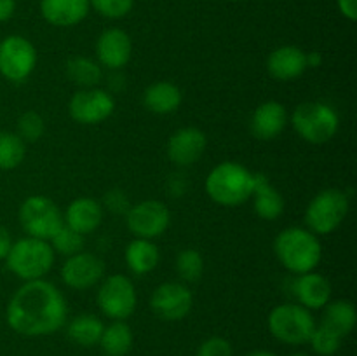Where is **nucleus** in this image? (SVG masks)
<instances>
[{
  "label": "nucleus",
  "mask_w": 357,
  "mask_h": 356,
  "mask_svg": "<svg viewBox=\"0 0 357 356\" xmlns=\"http://www.w3.org/2000/svg\"><path fill=\"white\" fill-rule=\"evenodd\" d=\"M10 246H13V237H10L9 230L6 227L0 225V260H6Z\"/></svg>",
  "instance_id": "nucleus-38"
},
{
  "label": "nucleus",
  "mask_w": 357,
  "mask_h": 356,
  "mask_svg": "<svg viewBox=\"0 0 357 356\" xmlns=\"http://www.w3.org/2000/svg\"><path fill=\"white\" fill-rule=\"evenodd\" d=\"M291 356H309V355H303V353H295V355H291Z\"/></svg>",
  "instance_id": "nucleus-42"
},
{
  "label": "nucleus",
  "mask_w": 357,
  "mask_h": 356,
  "mask_svg": "<svg viewBox=\"0 0 357 356\" xmlns=\"http://www.w3.org/2000/svg\"><path fill=\"white\" fill-rule=\"evenodd\" d=\"M16 135L23 140L24 143H33L37 140L42 138L45 131V122L42 119L40 114L33 110L24 112L23 115H20L16 124Z\"/></svg>",
  "instance_id": "nucleus-32"
},
{
  "label": "nucleus",
  "mask_w": 357,
  "mask_h": 356,
  "mask_svg": "<svg viewBox=\"0 0 357 356\" xmlns=\"http://www.w3.org/2000/svg\"><path fill=\"white\" fill-rule=\"evenodd\" d=\"M105 206L114 213H128V209L131 208L128 195L122 191H117V188L107 192V195H105Z\"/></svg>",
  "instance_id": "nucleus-36"
},
{
  "label": "nucleus",
  "mask_w": 357,
  "mask_h": 356,
  "mask_svg": "<svg viewBox=\"0 0 357 356\" xmlns=\"http://www.w3.org/2000/svg\"><path fill=\"white\" fill-rule=\"evenodd\" d=\"M267 325L272 337L291 346L307 344L316 328L312 313L300 304H279L268 314Z\"/></svg>",
  "instance_id": "nucleus-6"
},
{
  "label": "nucleus",
  "mask_w": 357,
  "mask_h": 356,
  "mask_svg": "<svg viewBox=\"0 0 357 356\" xmlns=\"http://www.w3.org/2000/svg\"><path fill=\"white\" fill-rule=\"evenodd\" d=\"M126 264L128 269L136 276H143L152 272L160 260V253L157 244L152 239H142L135 237L126 246Z\"/></svg>",
  "instance_id": "nucleus-24"
},
{
  "label": "nucleus",
  "mask_w": 357,
  "mask_h": 356,
  "mask_svg": "<svg viewBox=\"0 0 357 356\" xmlns=\"http://www.w3.org/2000/svg\"><path fill=\"white\" fill-rule=\"evenodd\" d=\"M349 213V195L340 188H324L310 199L305 223L316 236L331 234L342 225Z\"/></svg>",
  "instance_id": "nucleus-7"
},
{
  "label": "nucleus",
  "mask_w": 357,
  "mask_h": 356,
  "mask_svg": "<svg viewBox=\"0 0 357 356\" xmlns=\"http://www.w3.org/2000/svg\"><path fill=\"white\" fill-rule=\"evenodd\" d=\"M66 75L82 89L87 87H96L103 79V70L100 63L93 61L87 56H73L66 61Z\"/></svg>",
  "instance_id": "nucleus-26"
},
{
  "label": "nucleus",
  "mask_w": 357,
  "mask_h": 356,
  "mask_svg": "<svg viewBox=\"0 0 357 356\" xmlns=\"http://www.w3.org/2000/svg\"><path fill=\"white\" fill-rule=\"evenodd\" d=\"M274 253L286 271L298 276L314 271L319 265L323 248L319 237L309 229L288 227L275 236Z\"/></svg>",
  "instance_id": "nucleus-2"
},
{
  "label": "nucleus",
  "mask_w": 357,
  "mask_h": 356,
  "mask_svg": "<svg viewBox=\"0 0 357 356\" xmlns=\"http://www.w3.org/2000/svg\"><path fill=\"white\" fill-rule=\"evenodd\" d=\"M176 271L180 278L187 283H195L204 272V258L201 251L194 248H185L176 257Z\"/></svg>",
  "instance_id": "nucleus-30"
},
{
  "label": "nucleus",
  "mask_w": 357,
  "mask_h": 356,
  "mask_svg": "<svg viewBox=\"0 0 357 356\" xmlns=\"http://www.w3.org/2000/svg\"><path fill=\"white\" fill-rule=\"evenodd\" d=\"M197 356H234V349L227 339L209 337L199 346Z\"/></svg>",
  "instance_id": "nucleus-35"
},
{
  "label": "nucleus",
  "mask_w": 357,
  "mask_h": 356,
  "mask_svg": "<svg viewBox=\"0 0 357 356\" xmlns=\"http://www.w3.org/2000/svg\"><path fill=\"white\" fill-rule=\"evenodd\" d=\"M230 2H241V0H230Z\"/></svg>",
  "instance_id": "nucleus-43"
},
{
  "label": "nucleus",
  "mask_w": 357,
  "mask_h": 356,
  "mask_svg": "<svg viewBox=\"0 0 357 356\" xmlns=\"http://www.w3.org/2000/svg\"><path fill=\"white\" fill-rule=\"evenodd\" d=\"M89 6L108 20H121L131 13L135 0H89Z\"/></svg>",
  "instance_id": "nucleus-34"
},
{
  "label": "nucleus",
  "mask_w": 357,
  "mask_h": 356,
  "mask_svg": "<svg viewBox=\"0 0 357 356\" xmlns=\"http://www.w3.org/2000/svg\"><path fill=\"white\" fill-rule=\"evenodd\" d=\"M293 295L305 309H323L331 299V283L319 272H303L293 281Z\"/></svg>",
  "instance_id": "nucleus-19"
},
{
  "label": "nucleus",
  "mask_w": 357,
  "mask_h": 356,
  "mask_svg": "<svg viewBox=\"0 0 357 356\" xmlns=\"http://www.w3.org/2000/svg\"><path fill=\"white\" fill-rule=\"evenodd\" d=\"M96 56L101 66L108 70H121L132 56L131 37L121 28H108L101 31L96 42Z\"/></svg>",
  "instance_id": "nucleus-16"
},
{
  "label": "nucleus",
  "mask_w": 357,
  "mask_h": 356,
  "mask_svg": "<svg viewBox=\"0 0 357 356\" xmlns=\"http://www.w3.org/2000/svg\"><path fill=\"white\" fill-rule=\"evenodd\" d=\"M6 264L9 271L23 281L44 279L54 264V251L49 241L26 236L13 243Z\"/></svg>",
  "instance_id": "nucleus-4"
},
{
  "label": "nucleus",
  "mask_w": 357,
  "mask_h": 356,
  "mask_svg": "<svg viewBox=\"0 0 357 356\" xmlns=\"http://www.w3.org/2000/svg\"><path fill=\"white\" fill-rule=\"evenodd\" d=\"M52 251L65 257H72V255L79 253L84 250V236L77 230L70 229L68 225H63L54 236L49 239Z\"/></svg>",
  "instance_id": "nucleus-31"
},
{
  "label": "nucleus",
  "mask_w": 357,
  "mask_h": 356,
  "mask_svg": "<svg viewBox=\"0 0 357 356\" xmlns=\"http://www.w3.org/2000/svg\"><path fill=\"white\" fill-rule=\"evenodd\" d=\"M171 222V213L162 201L146 199L131 206L126 213V223L135 237L142 239H155L162 236Z\"/></svg>",
  "instance_id": "nucleus-11"
},
{
  "label": "nucleus",
  "mask_w": 357,
  "mask_h": 356,
  "mask_svg": "<svg viewBox=\"0 0 357 356\" xmlns=\"http://www.w3.org/2000/svg\"><path fill=\"white\" fill-rule=\"evenodd\" d=\"M246 356H275V355H274V353H271V351H265V349H257V351L248 353Z\"/></svg>",
  "instance_id": "nucleus-41"
},
{
  "label": "nucleus",
  "mask_w": 357,
  "mask_h": 356,
  "mask_svg": "<svg viewBox=\"0 0 357 356\" xmlns=\"http://www.w3.org/2000/svg\"><path fill=\"white\" fill-rule=\"evenodd\" d=\"M338 10L342 16L347 17L349 21H356L357 17V0H337Z\"/></svg>",
  "instance_id": "nucleus-37"
},
{
  "label": "nucleus",
  "mask_w": 357,
  "mask_h": 356,
  "mask_svg": "<svg viewBox=\"0 0 357 356\" xmlns=\"http://www.w3.org/2000/svg\"><path fill=\"white\" fill-rule=\"evenodd\" d=\"M37 66V51L28 38L9 35L0 40V75L14 84H21Z\"/></svg>",
  "instance_id": "nucleus-9"
},
{
  "label": "nucleus",
  "mask_w": 357,
  "mask_h": 356,
  "mask_svg": "<svg viewBox=\"0 0 357 356\" xmlns=\"http://www.w3.org/2000/svg\"><path fill=\"white\" fill-rule=\"evenodd\" d=\"M21 227L30 237L49 241L63 225L61 209L45 195H30L24 199L17 212Z\"/></svg>",
  "instance_id": "nucleus-8"
},
{
  "label": "nucleus",
  "mask_w": 357,
  "mask_h": 356,
  "mask_svg": "<svg viewBox=\"0 0 357 356\" xmlns=\"http://www.w3.org/2000/svg\"><path fill=\"white\" fill-rule=\"evenodd\" d=\"M288 126V112L279 101H265L255 108L250 121L251 135L261 142L275 140Z\"/></svg>",
  "instance_id": "nucleus-17"
},
{
  "label": "nucleus",
  "mask_w": 357,
  "mask_h": 356,
  "mask_svg": "<svg viewBox=\"0 0 357 356\" xmlns=\"http://www.w3.org/2000/svg\"><path fill=\"white\" fill-rule=\"evenodd\" d=\"M323 63V56L321 52H307V68H317Z\"/></svg>",
  "instance_id": "nucleus-40"
},
{
  "label": "nucleus",
  "mask_w": 357,
  "mask_h": 356,
  "mask_svg": "<svg viewBox=\"0 0 357 356\" xmlns=\"http://www.w3.org/2000/svg\"><path fill=\"white\" fill-rule=\"evenodd\" d=\"M323 309V318H321L323 327L330 328L342 339L354 330L357 313L351 300H333V302H328Z\"/></svg>",
  "instance_id": "nucleus-25"
},
{
  "label": "nucleus",
  "mask_w": 357,
  "mask_h": 356,
  "mask_svg": "<svg viewBox=\"0 0 357 356\" xmlns=\"http://www.w3.org/2000/svg\"><path fill=\"white\" fill-rule=\"evenodd\" d=\"M291 124L296 135L314 145H323L335 138L340 119L333 107L323 101H305L293 110Z\"/></svg>",
  "instance_id": "nucleus-5"
},
{
  "label": "nucleus",
  "mask_w": 357,
  "mask_h": 356,
  "mask_svg": "<svg viewBox=\"0 0 357 356\" xmlns=\"http://www.w3.org/2000/svg\"><path fill=\"white\" fill-rule=\"evenodd\" d=\"M206 145H208V140H206L204 133L194 126H187L169 136L167 157L176 166H192L204 156Z\"/></svg>",
  "instance_id": "nucleus-15"
},
{
  "label": "nucleus",
  "mask_w": 357,
  "mask_h": 356,
  "mask_svg": "<svg viewBox=\"0 0 357 356\" xmlns=\"http://www.w3.org/2000/svg\"><path fill=\"white\" fill-rule=\"evenodd\" d=\"M26 156V143L10 131H0V170H16Z\"/></svg>",
  "instance_id": "nucleus-29"
},
{
  "label": "nucleus",
  "mask_w": 357,
  "mask_h": 356,
  "mask_svg": "<svg viewBox=\"0 0 357 356\" xmlns=\"http://www.w3.org/2000/svg\"><path fill=\"white\" fill-rule=\"evenodd\" d=\"M105 274V264L98 255L89 251H79V253L66 257L61 267V279L68 288L87 290L96 285Z\"/></svg>",
  "instance_id": "nucleus-14"
},
{
  "label": "nucleus",
  "mask_w": 357,
  "mask_h": 356,
  "mask_svg": "<svg viewBox=\"0 0 357 356\" xmlns=\"http://www.w3.org/2000/svg\"><path fill=\"white\" fill-rule=\"evenodd\" d=\"M181 91L176 84L169 80H159L153 82L143 91V105L150 112L159 115L173 114L181 105Z\"/></svg>",
  "instance_id": "nucleus-23"
},
{
  "label": "nucleus",
  "mask_w": 357,
  "mask_h": 356,
  "mask_svg": "<svg viewBox=\"0 0 357 356\" xmlns=\"http://www.w3.org/2000/svg\"><path fill=\"white\" fill-rule=\"evenodd\" d=\"M63 218L65 225L86 236L100 227L103 220V205L93 198H77L70 202Z\"/></svg>",
  "instance_id": "nucleus-21"
},
{
  "label": "nucleus",
  "mask_w": 357,
  "mask_h": 356,
  "mask_svg": "<svg viewBox=\"0 0 357 356\" xmlns=\"http://www.w3.org/2000/svg\"><path fill=\"white\" fill-rule=\"evenodd\" d=\"M251 199H253L255 213L261 220H275L284 212V198L265 175L255 173V188Z\"/></svg>",
  "instance_id": "nucleus-22"
},
{
  "label": "nucleus",
  "mask_w": 357,
  "mask_h": 356,
  "mask_svg": "<svg viewBox=\"0 0 357 356\" xmlns=\"http://www.w3.org/2000/svg\"><path fill=\"white\" fill-rule=\"evenodd\" d=\"M16 10V0H0V23L9 21Z\"/></svg>",
  "instance_id": "nucleus-39"
},
{
  "label": "nucleus",
  "mask_w": 357,
  "mask_h": 356,
  "mask_svg": "<svg viewBox=\"0 0 357 356\" xmlns=\"http://www.w3.org/2000/svg\"><path fill=\"white\" fill-rule=\"evenodd\" d=\"M115 110V100L110 93L98 87L77 91L68 103V114L82 126L101 124Z\"/></svg>",
  "instance_id": "nucleus-12"
},
{
  "label": "nucleus",
  "mask_w": 357,
  "mask_h": 356,
  "mask_svg": "<svg viewBox=\"0 0 357 356\" xmlns=\"http://www.w3.org/2000/svg\"><path fill=\"white\" fill-rule=\"evenodd\" d=\"M307 70V52L296 45H281L267 58V72L279 82L298 79Z\"/></svg>",
  "instance_id": "nucleus-18"
},
{
  "label": "nucleus",
  "mask_w": 357,
  "mask_h": 356,
  "mask_svg": "<svg viewBox=\"0 0 357 356\" xmlns=\"http://www.w3.org/2000/svg\"><path fill=\"white\" fill-rule=\"evenodd\" d=\"M100 346L105 355L108 356H124L132 348V330L124 321H114L105 327L101 334Z\"/></svg>",
  "instance_id": "nucleus-27"
},
{
  "label": "nucleus",
  "mask_w": 357,
  "mask_h": 356,
  "mask_svg": "<svg viewBox=\"0 0 357 356\" xmlns=\"http://www.w3.org/2000/svg\"><path fill=\"white\" fill-rule=\"evenodd\" d=\"M89 0H40L42 17L58 28L75 27L89 14Z\"/></svg>",
  "instance_id": "nucleus-20"
},
{
  "label": "nucleus",
  "mask_w": 357,
  "mask_h": 356,
  "mask_svg": "<svg viewBox=\"0 0 357 356\" xmlns=\"http://www.w3.org/2000/svg\"><path fill=\"white\" fill-rule=\"evenodd\" d=\"M68 307L63 293L45 279L24 281L10 297L6 309L7 325L16 334L42 337L65 325Z\"/></svg>",
  "instance_id": "nucleus-1"
},
{
  "label": "nucleus",
  "mask_w": 357,
  "mask_h": 356,
  "mask_svg": "<svg viewBox=\"0 0 357 356\" xmlns=\"http://www.w3.org/2000/svg\"><path fill=\"white\" fill-rule=\"evenodd\" d=\"M105 330L103 321L94 314H80L73 318L68 325V337L75 344L91 348L94 344H100L101 334Z\"/></svg>",
  "instance_id": "nucleus-28"
},
{
  "label": "nucleus",
  "mask_w": 357,
  "mask_h": 356,
  "mask_svg": "<svg viewBox=\"0 0 357 356\" xmlns=\"http://www.w3.org/2000/svg\"><path fill=\"white\" fill-rule=\"evenodd\" d=\"M309 344L312 346V349L317 353V355L333 356L335 353L340 349L342 337L335 334V332H331L330 328L319 325V327L314 328L312 335H310L309 339Z\"/></svg>",
  "instance_id": "nucleus-33"
},
{
  "label": "nucleus",
  "mask_w": 357,
  "mask_h": 356,
  "mask_svg": "<svg viewBox=\"0 0 357 356\" xmlns=\"http://www.w3.org/2000/svg\"><path fill=\"white\" fill-rule=\"evenodd\" d=\"M96 300L105 316L114 321H124L135 313L138 295L128 276L112 274L101 283Z\"/></svg>",
  "instance_id": "nucleus-10"
},
{
  "label": "nucleus",
  "mask_w": 357,
  "mask_h": 356,
  "mask_svg": "<svg viewBox=\"0 0 357 356\" xmlns=\"http://www.w3.org/2000/svg\"><path fill=\"white\" fill-rule=\"evenodd\" d=\"M150 306L160 320L180 321L192 311L194 295L183 283L166 281L153 290Z\"/></svg>",
  "instance_id": "nucleus-13"
},
{
  "label": "nucleus",
  "mask_w": 357,
  "mask_h": 356,
  "mask_svg": "<svg viewBox=\"0 0 357 356\" xmlns=\"http://www.w3.org/2000/svg\"><path fill=\"white\" fill-rule=\"evenodd\" d=\"M255 188V173L234 161H225L209 171L206 192L220 206L234 208L251 199Z\"/></svg>",
  "instance_id": "nucleus-3"
}]
</instances>
